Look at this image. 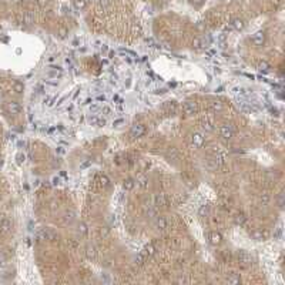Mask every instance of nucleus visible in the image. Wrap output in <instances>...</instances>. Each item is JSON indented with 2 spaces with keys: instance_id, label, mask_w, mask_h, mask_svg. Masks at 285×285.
Segmentation results:
<instances>
[{
  "instance_id": "obj_1",
  "label": "nucleus",
  "mask_w": 285,
  "mask_h": 285,
  "mask_svg": "<svg viewBox=\"0 0 285 285\" xmlns=\"http://www.w3.org/2000/svg\"><path fill=\"white\" fill-rule=\"evenodd\" d=\"M145 134V126L141 123H136L130 128V137L131 138H140Z\"/></svg>"
},
{
  "instance_id": "obj_2",
  "label": "nucleus",
  "mask_w": 285,
  "mask_h": 285,
  "mask_svg": "<svg viewBox=\"0 0 285 285\" xmlns=\"http://www.w3.org/2000/svg\"><path fill=\"white\" fill-rule=\"evenodd\" d=\"M220 134H221V137L224 138V140H230L234 134L233 126H231V124H222L221 128H220Z\"/></svg>"
},
{
  "instance_id": "obj_3",
  "label": "nucleus",
  "mask_w": 285,
  "mask_h": 285,
  "mask_svg": "<svg viewBox=\"0 0 285 285\" xmlns=\"http://www.w3.org/2000/svg\"><path fill=\"white\" fill-rule=\"evenodd\" d=\"M238 261H240L244 267H248V265H251L252 264L251 255H249L248 252H245V251H238Z\"/></svg>"
},
{
  "instance_id": "obj_4",
  "label": "nucleus",
  "mask_w": 285,
  "mask_h": 285,
  "mask_svg": "<svg viewBox=\"0 0 285 285\" xmlns=\"http://www.w3.org/2000/svg\"><path fill=\"white\" fill-rule=\"evenodd\" d=\"M191 144L195 148H201L204 145V137L201 133H194L191 134Z\"/></svg>"
},
{
  "instance_id": "obj_5",
  "label": "nucleus",
  "mask_w": 285,
  "mask_h": 285,
  "mask_svg": "<svg viewBox=\"0 0 285 285\" xmlns=\"http://www.w3.org/2000/svg\"><path fill=\"white\" fill-rule=\"evenodd\" d=\"M265 43V34L264 31H257L254 36H252V44L257 46V47H261Z\"/></svg>"
},
{
  "instance_id": "obj_6",
  "label": "nucleus",
  "mask_w": 285,
  "mask_h": 285,
  "mask_svg": "<svg viewBox=\"0 0 285 285\" xmlns=\"http://www.w3.org/2000/svg\"><path fill=\"white\" fill-rule=\"evenodd\" d=\"M166 158L168 161H177L180 158V153H178V150L175 147H170L166 151Z\"/></svg>"
},
{
  "instance_id": "obj_7",
  "label": "nucleus",
  "mask_w": 285,
  "mask_h": 285,
  "mask_svg": "<svg viewBox=\"0 0 285 285\" xmlns=\"http://www.w3.org/2000/svg\"><path fill=\"white\" fill-rule=\"evenodd\" d=\"M154 227L158 231H166L167 227H168V222H167V220L164 217H157L156 221H154Z\"/></svg>"
},
{
  "instance_id": "obj_8",
  "label": "nucleus",
  "mask_w": 285,
  "mask_h": 285,
  "mask_svg": "<svg viewBox=\"0 0 285 285\" xmlns=\"http://www.w3.org/2000/svg\"><path fill=\"white\" fill-rule=\"evenodd\" d=\"M22 110H23V107L19 103H16V101H10V103H7V111L10 113V114H20Z\"/></svg>"
},
{
  "instance_id": "obj_9",
  "label": "nucleus",
  "mask_w": 285,
  "mask_h": 285,
  "mask_svg": "<svg viewBox=\"0 0 285 285\" xmlns=\"http://www.w3.org/2000/svg\"><path fill=\"white\" fill-rule=\"evenodd\" d=\"M182 110H184V113L187 115H193V114H195L197 113V104L193 103V101H187V103L184 104Z\"/></svg>"
},
{
  "instance_id": "obj_10",
  "label": "nucleus",
  "mask_w": 285,
  "mask_h": 285,
  "mask_svg": "<svg viewBox=\"0 0 285 285\" xmlns=\"http://www.w3.org/2000/svg\"><path fill=\"white\" fill-rule=\"evenodd\" d=\"M154 205L157 208H164L167 205V198L164 194H156L154 197Z\"/></svg>"
},
{
  "instance_id": "obj_11",
  "label": "nucleus",
  "mask_w": 285,
  "mask_h": 285,
  "mask_svg": "<svg viewBox=\"0 0 285 285\" xmlns=\"http://www.w3.org/2000/svg\"><path fill=\"white\" fill-rule=\"evenodd\" d=\"M208 240H210V242L212 245H218V244H221L222 235L220 233H217V231H212V233L208 234Z\"/></svg>"
},
{
  "instance_id": "obj_12",
  "label": "nucleus",
  "mask_w": 285,
  "mask_h": 285,
  "mask_svg": "<svg viewBox=\"0 0 285 285\" xmlns=\"http://www.w3.org/2000/svg\"><path fill=\"white\" fill-rule=\"evenodd\" d=\"M231 26H233V29H235V30H242L245 27V23H244V20H242V19L235 17V19H233Z\"/></svg>"
},
{
  "instance_id": "obj_13",
  "label": "nucleus",
  "mask_w": 285,
  "mask_h": 285,
  "mask_svg": "<svg viewBox=\"0 0 285 285\" xmlns=\"http://www.w3.org/2000/svg\"><path fill=\"white\" fill-rule=\"evenodd\" d=\"M247 215L245 214H237L235 217H234V222L237 224V225H240V227H242V225H245V222H247Z\"/></svg>"
},
{
  "instance_id": "obj_14",
  "label": "nucleus",
  "mask_w": 285,
  "mask_h": 285,
  "mask_svg": "<svg viewBox=\"0 0 285 285\" xmlns=\"http://www.w3.org/2000/svg\"><path fill=\"white\" fill-rule=\"evenodd\" d=\"M73 4H74V9L78 11L84 10V9L87 7V2H86V0H73Z\"/></svg>"
},
{
  "instance_id": "obj_15",
  "label": "nucleus",
  "mask_w": 285,
  "mask_h": 285,
  "mask_svg": "<svg viewBox=\"0 0 285 285\" xmlns=\"http://www.w3.org/2000/svg\"><path fill=\"white\" fill-rule=\"evenodd\" d=\"M86 255L89 259H96V248L93 247V245H87V248H86Z\"/></svg>"
},
{
  "instance_id": "obj_16",
  "label": "nucleus",
  "mask_w": 285,
  "mask_h": 285,
  "mask_svg": "<svg viewBox=\"0 0 285 285\" xmlns=\"http://www.w3.org/2000/svg\"><path fill=\"white\" fill-rule=\"evenodd\" d=\"M147 258H148L147 254H145L144 249H143V251H141L140 254L136 257V264H137V265H143V264L145 262V259H147Z\"/></svg>"
},
{
  "instance_id": "obj_17",
  "label": "nucleus",
  "mask_w": 285,
  "mask_h": 285,
  "mask_svg": "<svg viewBox=\"0 0 285 285\" xmlns=\"http://www.w3.org/2000/svg\"><path fill=\"white\" fill-rule=\"evenodd\" d=\"M201 127H203V130H205L207 133H211L212 130H214V127H212V123L210 121V120H203V123H201Z\"/></svg>"
},
{
  "instance_id": "obj_18",
  "label": "nucleus",
  "mask_w": 285,
  "mask_h": 285,
  "mask_svg": "<svg viewBox=\"0 0 285 285\" xmlns=\"http://www.w3.org/2000/svg\"><path fill=\"white\" fill-rule=\"evenodd\" d=\"M271 69V66H270V63H268V61H265V60H261V61H259L258 63V70L261 71V73H265V71H268Z\"/></svg>"
},
{
  "instance_id": "obj_19",
  "label": "nucleus",
  "mask_w": 285,
  "mask_h": 285,
  "mask_svg": "<svg viewBox=\"0 0 285 285\" xmlns=\"http://www.w3.org/2000/svg\"><path fill=\"white\" fill-rule=\"evenodd\" d=\"M10 228H11V224L9 220H2L0 221V230L3 231V233H7Z\"/></svg>"
},
{
  "instance_id": "obj_20",
  "label": "nucleus",
  "mask_w": 285,
  "mask_h": 285,
  "mask_svg": "<svg viewBox=\"0 0 285 285\" xmlns=\"http://www.w3.org/2000/svg\"><path fill=\"white\" fill-rule=\"evenodd\" d=\"M90 124H93V126H97V127H103L104 124H106V120L97 119V117H90Z\"/></svg>"
},
{
  "instance_id": "obj_21",
  "label": "nucleus",
  "mask_w": 285,
  "mask_h": 285,
  "mask_svg": "<svg viewBox=\"0 0 285 285\" xmlns=\"http://www.w3.org/2000/svg\"><path fill=\"white\" fill-rule=\"evenodd\" d=\"M227 282H228V284H240L241 278L238 277L237 274H231V275H228V277H227Z\"/></svg>"
},
{
  "instance_id": "obj_22",
  "label": "nucleus",
  "mask_w": 285,
  "mask_h": 285,
  "mask_svg": "<svg viewBox=\"0 0 285 285\" xmlns=\"http://www.w3.org/2000/svg\"><path fill=\"white\" fill-rule=\"evenodd\" d=\"M13 90H15L17 94H22V93L24 91V84H23L22 82H15V84H13Z\"/></svg>"
},
{
  "instance_id": "obj_23",
  "label": "nucleus",
  "mask_w": 285,
  "mask_h": 285,
  "mask_svg": "<svg viewBox=\"0 0 285 285\" xmlns=\"http://www.w3.org/2000/svg\"><path fill=\"white\" fill-rule=\"evenodd\" d=\"M144 252L147 254V257H153V255H154V252H156L154 245H153V244H147L144 247Z\"/></svg>"
},
{
  "instance_id": "obj_24",
  "label": "nucleus",
  "mask_w": 285,
  "mask_h": 285,
  "mask_svg": "<svg viewBox=\"0 0 285 285\" xmlns=\"http://www.w3.org/2000/svg\"><path fill=\"white\" fill-rule=\"evenodd\" d=\"M193 47H194V48H197V50H200V48L205 47V44H204L203 39H194V41H193Z\"/></svg>"
},
{
  "instance_id": "obj_25",
  "label": "nucleus",
  "mask_w": 285,
  "mask_h": 285,
  "mask_svg": "<svg viewBox=\"0 0 285 285\" xmlns=\"http://www.w3.org/2000/svg\"><path fill=\"white\" fill-rule=\"evenodd\" d=\"M74 212L73 211H69V212H66V214H64V222H66V224H71V222H73V220H74Z\"/></svg>"
},
{
  "instance_id": "obj_26",
  "label": "nucleus",
  "mask_w": 285,
  "mask_h": 285,
  "mask_svg": "<svg viewBox=\"0 0 285 285\" xmlns=\"http://www.w3.org/2000/svg\"><path fill=\"white\" fill-rule=\"evenodd\" d=\"M251 235H252V238L257 240V241H262L264 240V234L261 233V231H258V230H254L251 233Z\"/></svg>"
},
{
  "instance_id": "obj_27",
  "label": "nucleus",
  "mask_w": 285,
  "mask_h": 285,
  "mask_svg": "<svg viewBox=\"0 0 285 285\" xmlns=\"http://www.w3.org/2000/svg\"><path fill=\"white\" fill-rule=\"evenodd\" d=\"M211 110L220 113V111H222V104L220 103V101H212L211 103Z\"/></svg>"
},
{
  "instance_id": "obj_28",
  "label": "nucleus",
  "mask_w": 285,
  "mask_h": 285,
  "mask_svg": "<svg viewBox=\"0 0 285 285\" xmlns=\"http://www.w3.org/2000/svg\"><path fill=\"white\" fill-rule=\"evenodd\" d=\"M123 187H124V190L130 191V190H133V188H134V181L131 180V178H128V180H126V181H124Z\"/></svg>"
},
{
  "instance_id": "obj_29",
  "label": "nucleus",
  "mask_w": 285,
  "mask_h": 285,
  "mask_svg": "<svg viewBox=\"0 0 285 285\" xmlns=\"http://www.w3.org/2000/svg\"><path fill=\"white\" fill-rule=\"evenodd\" d=\"M259 203H261V205H268V203H270V195L268 194H261V197H259Z\"/></svg>"
},
{
  "instance_id": "obj_30",
  "label": "nucleus",
  "mask_w": 285,
  "mask_h": 285,
  "mask_svg": "<svg viewBox=\"0 0 285 285\" xmlns=\"http://www.w3.org/2000/svg\"><path fill=\"white\" fill-rule=\"evenodd\" d=\"M23 22L26 23V24H31V22H33V15H31V13H26V15L23 16Z\"/></svg>"
},
{
  "instance_id": "obj_31",
  "label": "nucleus",
  "mask_w": 285,
  "mask_h": 285,
  "mask_svg": "<svg viewBox=\"0 0 285 285\" xmlns=\"http://www.w3.org/2000/svg\"><path fill=\"white\" fill-rule=\"evenodd\" d=\"M284 198H285V194H284V191H281V193L278 194V207L279 208L284 207Z\"/></svg>"
},
{
  "instance_id": "obj_32",
  "label": "nucleus",
  "mask_w": 285,
  "mask_h": 285,
  "mask_svg": "<svg viewBox=\"0 0 285 285\" xmlns=\"http://www.w3.org/2000/svg\"><path fill=\"white\" fill-rule=\"evenodd\" d=\"M198 214L201 215V217H205V215L208 214V205H201L200 211H198Z\"/></svg>"
},
{
  "instance_id": "obj_33",
  "label": "nucleus",
  "mask_w": 285,
  "mask_h": 285,
  "mask_svg": "<svg viewBox=\"0 0 285 285\" xmlns=\"http://www.w3.org/2000/svg\"><path fill=\"white\" fill-rule=\"evenodd\" d=\"M24 158H26V157H24L23 153H19L17 156H16V161H17V164H23L24 163Z\"/></svg>"
},
{
  "instance_id": "obj_34",
  "label": "nucleus",
  "mask_w": 285,
  "mask_h": 285,
  "mask_svg": "<svg viewBox=\"0 0 285 285\" xmlns=\"http://www.w3.org/2000/svg\"><path fill=\"white\" fill-rule=\"evenodd\" d=\"M78 231H80V233L82 234H87V225H86L84 222H80V224H78Z\"/></svg>"
},
{
  "instance_id": "obj_35",
  "label": "nucleus",
  "mask_w": 285,
  "mask_h": 285,
  "mask_svg": "<svg viewBox=\"0 0 285 285\" xmlns=\"http://www.w3.org/2000/svg\"><path fill=\"white\" fill-rule=\"evenodd\" d=\"M138 182H140V185H141V187H143V188H147V187H148V184H147V182H148V180H147V178H145V177H141L140 180H138Z\"/></svg>"
},
{
  "instance_id": "obj_36",
  "label": "nucleus",
  "mask_w": 285,
  "mask_h": 285,
  "mask_svg": "<svg viewBox=\"0 0 285 285\" xmlns=\"http://www.w3.org/2000/svg\"><path fill=\"white\" fill-rule=\"evenodd\" d=\"M215 163H217V166H220V164L224 163V154H218V156H215Z\"/></svg>"
},
{
  "instance_id": "obj_37",
  "label": "nucleus",
  "mask_w": 285,
  "mask_h": 285,
  "mask_svg": "<svg viewBox=\"0 0 285 285\" xmlns=\"http://www.w3.org/2000/svg\"><path fill=\"white\" fill-rule=\"evenodd\" d=\"M101 185H104V187H108V185H110V180H108L106 175L101 177Z\"/></svg>"
},
{
  "instance_id": "obj_38",
  "label": "nucleus",
  "mask_w": 285,
  "mask_h": 285,
  "mask_svg": "<svg viewBox=\"0 0 285 285\" xmlns=\"http://www.w3.org/2000/svg\"><path fill=\"white\" fill-rule=\"evenodd\" d=\"M4 264H6V257L3 252H0V267H3Z\"/></svg>"
},
{
  "instance_id": "obj_39",
  "label": "nucleus",
  "mask_w": 285,
  "mask_h": 285,
  "mask_svg": "<svg viewBox=\"0 0 285 285\" xmlns=\"http://www.w3.org/2000/svg\"><path fill=\"white\" fill-rule=\"evenodd\" d=\"M100 6L103 7V10H106L108 7V0H100Z\"/></svg>"
},
{
  "instance_id": "obj_40",
  "label": "nucleus",
  "mask_w": 285,
  "mask_h": 285,
  "mask_svg": "<svg viewBox=\"0 0 285 285\" xmlns=\"http://www.w3.org/2000/svg\"><path fill=\"white\" fill-rule=\"evenodd\" d=\"M164 93H167L166 89H160V90H154V94H164Z\"/></svg>"
},
{
  "instance_id": "obj_41",
  "label": "nucleus",
  "mask_w": 285,
  "mask_h": 285,
  "mask_svg": "<svg viewBox=\"0 0 285 285\" xmlns=\"http://www.w3.org/2000/svg\"><path fill=\"white\" fill-rule=\"evenodd\" d=\"M123 121H124V120H123V119H119V120H115V121L114 123H113V126H114V127H117V126H120V124H121V123Z\"/></svg>"
},
{
  "instance_id": "obj_42",
  "label": "nucleus",
  "mask_w": 285,
  "mask_h": 285,
  "mask_svg": "<svg viewBox=\"0 0 285 285\" xmlns=\"http://www.w3.org/2000/svg\"><path fill=\"white\" fill-rule=\"evenodd\" d=\"M103 113H106V114H110L111 110H110L108 107H103Z\"/></svg>"
},
{
  "instance_id": "obj_43",
  "label": "nucleus",
  "mask_w": 285,
  "mask_h": 285,
  "mask_svg": "<svg viewBox=\"0 0 285 285\" xmlns=\"http://www.w3.org/2000/svg\"><path fill=\"white\" fill-rule=\"evenodd\" d=\"M97 100L98 101H106V96H98L97 97Z\"/></svg>"
},
{
  "instance_id": "obj_44",
  "label": "nucleus",
  "mask_w": 285,
  "mask_h": 285,
  "mask_svg": "<svg viewBox=\"0 0 285 285\" xmlns=\"http://www.w3.org/2000/svg\"><path fill=\"white\" fill-rule=\"evenodd\" d=\"M271 113H272L274 115H278V110H277V108H271Z\"/></svg>"
},
{
  "instance_id": "obj_45",
  "label": "nucleus",
  "mask_w": 285,
  "mask_h": 285,
  "mask_svg": "<svg viewBox=\"0 0 285 285\" xmlns=\"http://www.w3.org/2000/svg\"><path fill=\"white\" fill-rule=\"evenodd\" d=\"M56 153H64V150L61 147H57V148H56Z\"/></svg>"
},
{
  "instance_id": "obj_46",
  "label": "nucleus",
  "mask_w": 285,
  "mask_h": 285,
  "mask_svg": "<svg viewBox=\"0 0 285 285\" xmlns=\"http://www.w3.org/2000/svg\"><path fill=\"white\" fill-rule=\"evenodd\" d=\"M59 181H60L59 178H54V180H53V184H59Z\"/></svg>"
},
{
  "instance_id": "obj_47",
  "label": "nucleus",
  "mask_w": 285,
  "mask_h": 285,
  "mask_svg": "<svg viewBox=\"0 0 285 285\" xmlns=\"http://www.w3.org/2000/svg\"><path fill=\"white\" fill-rule=\"evenodd\" d=\"M54 101H56V98H52V100H50V103H48V106H53V104H54Z\"/></svg>"
},
{
  "instance_id": "obj_48",
  "label": "nucleus",
  "mask_w": 285,
  "mask_h": 285,
  "mask_svg": "<svg viewBox=\"0 0 285 285\" xmlns=\"http://www.w3.org/2000/svg\"><path fill=\"white\" fill-rule=\"evenodd\" d=\"M64 100H66V97H63V98H60V101H59V103H57V104H59V106H60V104L63 103V101H64Z\"/></svg>"
},
{
  "instance_id": "obj_49",
  "label": "nucleus",
  "mask_w": 285,
  "mask_h": 285,
  "mask_svg": "<svg viewBox=\"0 0 285 285\" xmlns=\"http://www.w3.org/2000/svg\"><path fill=\"white\" fill-rule=\"evenodd\" d=\"M222 90H224V87H218V89H217V93H221Z\"/></svg>"
}]
</instances>
